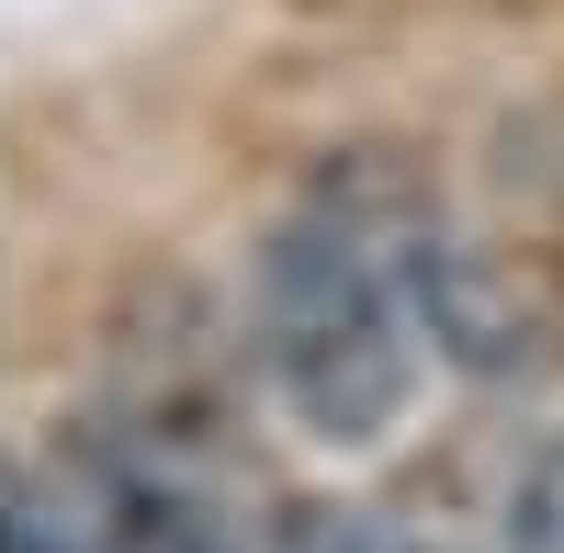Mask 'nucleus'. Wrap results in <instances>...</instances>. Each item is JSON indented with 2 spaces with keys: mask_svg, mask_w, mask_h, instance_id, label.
<instances>
[{
  "mask_svg": "<svg viewBox=\"0 0 564 553\" xmlns=\"http://www.w3.org/2000/svg\"><path fill=\"white\" fill-rule=\"evenodd\" d=\"M508 542H520V553H564V452L520 486V520H508Z\"/></svg>",
  "mask_w": 564,
  "mask_h": 553,
  "instance_id": "obj_3",
  "label": "nucleus"
},
{
  "mask_svg": "<svg viewBox=\"0 0 564 553\" xmlns=\"http://www.w3.org/2000/svg\"><path fill=\"white\" fill-rule=\"evenodd\" d=\"M271 553H417V542L395 520H372V509H294Z\"/></svg>",
  "mask_w": 564,
  "mask_h": 553,
  "instance_id": "obj_2",
  "label": "nucleus"
},
{
  "mask_svg": "<svg viewBox=\"0 0 564 553\" xmlns=\"http://www.w3.org/2000/svg\"><path fill=\"white\" fill-rule=\"evenodd\" d=\"M260 361L316 441H384V419L406 406L417 384L406 283L361 204L327 193L260 249Z\"/></svg>",
  "mask_w": 564,
  "mask_h": 553,
  "instance_id": "obj_1",
  "label": "nucleus"
}]
</instances>
